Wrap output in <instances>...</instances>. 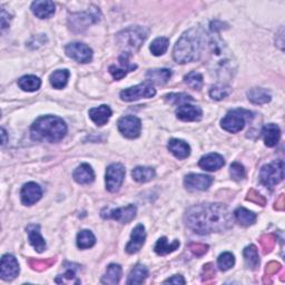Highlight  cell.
<instances>
[{
  "label": "cell",
  "mask_w": 285,
  "mask_h": 285,
  "mask_svg": "<svg viewBox=\"0 0 285 285\" xmlns=\"http://www.w3.org/2000/svg\"><path fill=\"white\" fill-rule=\"evenodd\" d=\"M235 264V257L230 252H225L221 254L217 258V265L221 271H229L234 267Z\"/></svg>",
  "instance_id": "42"
},
{
  "label": "cell",
  "mask_w": 285,
  "mask_h": 285,
  "mask_svg": "<svg viewBox=\"0 0 285 285\" xmlns=\"http://www.w3.org/2000/svg\"><path fill=\"white\" fill-rule=\"evenodd\" d=\"M148 276V270L144 265H136L132 270L131 274L128 276L127 284L128 285H135V284H141L144 283Z\"/></svg>",
  "instance_id": "35"
},
{
  "label": "cell",
  "mask_w": 285,
  "mask_h": 285,
  "mask_svg": "<svg viewBox=\"0 0 285 285\" xmlns=\"http://www.w3.org/2000/svg\"><path fill=\"white\" fill-rule=\"evenodd\" d=\"M112 109L107 105H101L99 107L92 108L89 111V117L97 126H104L107 124L109 118L112 117Z\"/></svg>",
  "instance_id": "24"
},
{
  "label": "cell",
  "mask_w": 285,
  "mask_h": 285,
  "mask_svg": "<svg viewBox=\"0 0 285 285\" xmlns=\"http://www.w3.org/2000/svg\"><path fill=\"white\" fill-rule=\"evenodd\" d=\"M156 95V89L150 82H144L137 86L124 89L120 93V98L124 101H135L140 98H152Z\"/></svg>",
  "instance_id": "8"
},
{
  "label": "cell",
  "mask_w": 285,
  "mask_h": 285,
  "mask_svg": "<svg viewBox=\"0 0 285 285\" xmlns=\"http://www.w3.org/2000/svg\"><path fill=\"white\" fill-rule=\"evenodd\" d=\"M27 234L30 244L34 246V249L38 252V253H42L45 250H46L47 245L45 239L43 238L40 234V226L38 224H30L27 226Z\"/></svg>",
  "instance_id": "21"
},
{
  "label": "cell",
  "mask_w": 285,
  "mask_h": 285,
  "mask_svg": "<svg viewBox=\"0 0 285 285\" xmlns=\"http://www.w3.org/2000/svg\"><path fill=\"white\" fill-rule=\"evenodd\" d=\"M246 199L250 200V202H253L257 205H261V206L267 205V199H265L264 196H262L261 194L256 192L255 190H251L248 193V197H246Z\"/></svg>",
  "instance_id": "47"
},
{
  "label": "cell",
  "mask_w": 285,
  "mask_h": 285,
  "mask_svg": "<svg viewBox=\"0 0 285 285\" xmlns=\"http://www.w3.org/2000/svg\"><path fill=\"white\" fill-rule=\"evenodd\" d=\"M132 176L138 183H147L155 177V170L152 167L138 166L133 170Z\"/></svg>",
  "instance_id": "32"
},
{
  "label": "cell",
  "mask_w": 285,
  "mask_h": 285,
  "mask_svg": "<svg viewBox=\"0 0 285 285\" xmlns=\"http://www.w3.org/2000/svg\"><path fill=\"white\" fill-rule=\"evenodd\" d=\"M73 177L75 179L76 183L86 185L94 182L95 179V173L93 171V168L88 164H82L76 168Z\"/></svg>",
  "instance_id": "23"
},
{
  "label": "cell",
  "mask_w": 285,
  "mask_h": 285,
  "mask_svg": "<svg viewBox=\"0 0 285 285\" xmlns=\"http://www.w3.org/2000/svg\"><path fill=\"white\" fill-rule=\"evenodd\" d=\"M146 239V232L145 228L142 224H138L136 228L133 230L132 235H131V241L126 246V252L129 254H135L140 251L142 245L145 243Z\"/></svg>",
  "instance_id": "18"
},
{
  "label": "cell",
  "mask_w": 285,
  "mask_h": 285,
  "mask_svg": "<svg viewBox=\"0 0 285 285\" xmlns=\"http://www.w3.org/2000/svg\"><path fill=\"white\" fill-rule=\"evenodd\" d=\"M121 277V268L118 264H109L106 270V273L101 277L103 284H118Z\"/></svg>",
  "instance_id": "30"
},
{
  "label": "cell",
  "mask_w": 285,
  "mask_h": 285,
  "mask_svg": "<svg viewBox=\"0 0 285 285\" xmlns=\"http://www.w3.org/2000/svg\"><path fill=\"white\" fill-rule=\"evenodd\" d=\"M125 173V167L119 163L109 165L106 170V189L111 193L117 192L124 182Z\"/></svg>",
  "instance_id": "10"
},
{
  "label": "cell",
  "mask_w": 285,
  "mask_h": 285,
  "mask_svg": "<svg viewBox=\"0 0 285 285\" xmlns=\"http://www.w3.org/2000/svg\"><path fill=\"white\" fill-rule=\"evenodd\" d=\"M19 274V264L15 256L10 254H5L2 258L0 265V276L4 281H12Z\"/></svg>",
  "instance_id": "15"
},
{
  "label": "cell",
  "mask_w": 285,
  "mask_h": 285,
  "mask_svg": "<svg viewBox=\"0 0 285 285\" xmlns=\"http://www.w3.org/2000/svg\"><path fill=\"white\" fill-rule=\"evenodd\" d=\"M172 76V71L170 69H152L148 70L146 74V79L147 82L152 83L153 85H164L168 80H170Z\"/></svg>",
  "instance_id": "27"
},
{
  "label": "cell",
  "mask_w": 285,
  "mask_h": 285,
  "mask_svg": "<svg viewBox=\"0 0 285 285\" xmlns=\"http://www.w3.org/2000/svg\"><path fill=\"white\" fill-rule=\"evenodd\" d=\"M179 248V241L177 239H175L172 243H170L167 241L166 237H160L156 245H155V252H156V254L158 255H167L172 253V252L176 251Z\"/></svg>",
  "instance_id": "33"
},
{
  "label": "cell",
  "mask_w": 285,
  "mask_h": 285,
  "mask_svg": "<svg viewBox=\"0 0 285 285\" xmlns=\"http://www.w3.org/2000/svg\"><path fill=\"white\" fill-rule=\"evenodd\" d=\"M31 11L37 18L47 19L55 14V4L49 0H37L31 4Z\"/></svg>",
  "instance_id": "20"
},
{
  "label": "cell",
  "mask_w": 285,
  "mask_h": 285,
  "mask_svg": "<svg viewBox=\"0 0 285 285\" xmlns=\"http://www.w3.org/2000/svg\"><path fill=\"white\" fill-rule=\"evenodd\" d=\"M148 35V30L140 26H134L129 27L117 35V42L119 46L125 50L126 54L131 51L139 49V47L146 40Z\"/></svg>",
  "instance_id": "5"
},
{
  "label": "cell",
  "mask_w": 285,
  "mask_h": 285,
  "mask_svg": "<svg viewBox=\"0 0 285 285\" xmlns=\"http://www.w3.org/2000/svg\"><path fill=\"white\" fill-rule=\"evenodd\" d=\"M245 265L251 270H256L260 265V257H258V251L255 245L246 246L243 251Z\"/></svg>",
  "instance_id": "28"
},
{
  "label": "cell",
  "mask_w": 285,
  "mask_h": 285,
  "mask_svg": "<svg viewBox=\"0 0 285 285\" xmlns=\"http://www.w3.org/2000/svg\"><path fill=\"white\" fill-rule=\"evenodd\" d=\"M65 51H66V55L70 57L71 59L82 64H87L93 59V50L85 44L71 43L67 45Z\"/></svg>",
  "instance_id": "12"
},
{
  "label": "cell",
  "mask_w": 285,
  "mask_h": 285,
  "mask_svg": "<svg viewBox=\"0 0 285 285\" xmlns=\"http://www.w3.org/2000/svg\"><path fill=\"white\" fill-rule=\"evenodd\" d=\"M95 243H96V238L93 233L88 230H84L79 232L78 235H77V246H78L80 250L93 248Z\"/></svg>",
  "instance_id": "37"
},
{
  "label": "cell",
  "mask_w": 285,
  "mask_h": 285,
  "mask_svg": "<svg viewBox=\"0 0 285 285\" xmlns=\"http://www.w3.org/2000/svg\"><path fill=\"white\" fill-rule=\"evenodd\" d=\"M213 183V177L204 174H190L184 179V185L190 191H206Z\"/></svg>",
  "instance_id": "14"
},
{
  "label": "cell",
  "mask_w": 285,
  "mask_h": 285,
  "mask_svg": "<svg viewBox=\"0 0 285 285\" xmlns=\"http://www.w3.org/2000/svg\"><path fill=\"white\" fill-rule=\"evenodd\" d=\"M70 73L67 69H60L56 70L53 74L50 75L49 80L51 86L56 89H63L64 87H66L68 79H69Z\"/></svg>",
  "instance_id": "34"
},
{
  "label": "cell",
  "mask_w": 285,
  "mask_h": 285,
  "mask_svg": "<svg viewBox=\"0 0 285 285\" xmlns=\"http://www.w3.org/2000/svg\"><path fill=\"white\" fill-rule=\"evenodd\" d=\"M262 136L265 145L268 147H274L281 138V129L275 124H268L262 129Z\"/></svg>",
  "instance_id": "25"
},
{
  "label": "cell",
  "mask_w": 285,
  "mask_h": 285,
  "mask_svg": "<svg viewBox=\"0 0 285 285\" xmlns=\"http://www.w3.org/2000/svg\"><path fill=\"white\" fill-rule=\"evenodd\" d=\"M118 129L126 138H137L141 132V121L135 116H125L118 120Z\"/></svg>",
  "instance_id": "11"
},
{
  "label": "cell",
  "mask_w": 285,
  "mask_h": 285,
  "mask_svg": "<svg viewBox=\"0 0 285 285\" xmlns=\"http://www.w3.org/2000/svg\"><path fill=\"white\" fill-rule=\"evenodd\" d=\"M204 35L199 29H190L180 36L173 50L174 60L178 64H187L199 59L203 50Z\"/></svg>",
  "instance_id": "2"
},
{
  "label": "cell",
  "mask_w": 285,
  "mask_h": 285,
  "mask_svg": "<svg viewBox=\"0 0 285 285\" xmlns=\"http://www.w3.org/2000/svg\"><path fill=\"white\" fill-rule=\"evenodd\" d=\"M234 216L236 218V221L243 226H250L252 224H254L256 221L255 214L253 212L244 209V207H238V209L234 212Z\"/></svg>",
  "instance_id": "36"
},
{
  "label": "cell",
  "mask_w": 285,
  "mask_h": 285,
  "mask_svg": "<svg viewBox=\"0 0 285 285\" xmlns=\"http://www.w3.org/2000/svg\"><path fill=\"white\" fill-rule=\"evenodd\" d=\"M275 209L277 211H283L284 210V195H280V197L276 199Z\"/></svg>",
  "instance_id": "53"
},
{
  "label": "cell",
  "mask_w": 285,
  "mask_h": 285,
  "mask_svg": "<svg viewBox=\"0 0 285 285\" xmlns=\"http://www.w3.org/2000/svg\"><path fill=\"white\" fill-rule=\"evenodd\" d=\"M210 66L211 70L218 78L231 77L234 70V63L232 60V55L228 48L217 36H212L210 39Z\"/></svg>",
  "instance_id": "4"
},
{
  "label": "cell",
  "mask_w": 285,
  "mask_h": 285,
  "mask_svg": "<svg viewBox=\"0 0 285 285\" xmlns=\"http://www.w3.org/2000/svg\"><path fill=\"white\" fill-rule=\"evenodd\" d=\"M231 94V88L223 84H217L210 89V96L214 100H222Z\"/></svg>",
  "instance_id": "39"
},
{
  "label": "cell",
  "mask_w": 285,
  "mask_h": 285,
  "mask_svg": "<svg viewBox=\"0 0 285 285\" xmlns=\"http://www.w3.org/2000/svg\"><path fill=\"white\" fill-rule=\"evenodd\" d=\"M252 117L253 116L249 111H245L242 108L233 109V111L226 114L225 117L221 120V126L226 132L235 134L241 132L245 127L246 120L252 119Z\"/></svg>",
  "instance_id": "6"
},
{
  "label": "cell",
  "mask_w": 285,
  "mask_h": 285,
  "mask_svg": "<svg viewBox=\"0 0 285 285\" xmlns=\"http://www.w3.org/2000/svg\"><path fill=\"white\" fill-rule=\"evenodd\" d=\"M248 98L255 105H263L271 101L272 96L270 92L264 88H252L248 92Z\"/></svg>",
  "instance_id": "29"
},
{
  "label": "cell",
  "mask_w": 285,
  "mask_h": 285,
  "mask_svg": "<svg viewBox=\"0 0 285 285\" xmlns=\"http://www.w3.org/2000/svg\"><path fill=\"white\" fill-rule=\"evenodd\" d=\"M168 150L178 159H185L191 154L190 145L186 141L180 139H171L168 142Z\"/></svg>",
  "instance_id": "26"
},
{
  "label": "cell",
  "mask_w": 285,
  "mask_h": 285,
  "mask_svg": "<svg viewBox=\"0 0 285 285\" xmlns=\"http://www.w3.org/2000/svg\"><path fill=\"white\" fill-rule=\"evenodd\" d=\"M2 136H3V145H5L6 141H7V139H6V131H5V128H2Z\"/></svg>",
  "instance_id": "54"
},
{
  "label": "cell",
  "mask_w": 285,
  "mask_h": 285,
  "mask_svg": "<svg viewBox=\"0 0 285 285\" xmlns=\"http://www.w3.org/2000/svg\"><path fill=\"white\" fill-rule=\"evenodd\" d=\"M186 281L182 275H174L164 281V284H185Z\"/></svg>",
  "instance_id": "51"
},
{
  "label": "cell",
  "mask_w": 285,
  "mask_h": 285,
  "mask_svg": "<svg viewBox=\"0 0 285 285\" xmlns=\"http://www.w3.org/2000/svg\"><path fill=\"white\" fill-rule=\"evenodd\" d=\"M99 11L90 10L85 12H78V14H71L69 17L70 29L75 32H82L87 29L90 25L99 21Z\"/></svg>",
  "instance_id": "9"
},
{
  "label": "cell",
  "mask_w": 285,
  "mask_h": 285,
  "mask_svg": "<svg viewBox=\"0 0 285 285\" xmlns=\"http://www.w3.org/2000/svg\"><path fill=\"white\" fill-rule=\"evenodd\" d=\"M187 228L200 235L223 232L232 226V216L228 207L217 203L194 205L185 214Z\"/></svg>",
  "instance_id": "1"
},
{
  "label": "cell",
  "mask_w": 285,
  "mask_h": 285,
  "mask_svg": "<svg viewBox=\"0 0 285 285\" xmlns=\"http://www.w3.org/2000/svg\"><path fill=\"white\" fill-rule=\"evenodd\" d=\"M21 196L24 205H27V206L34 205L43 196L42 187L34 182H29L23 186Z\"/></svg>",
  "instance_id": "17"
},
{
  "label": "cell",
  "mask_w": 285,
  "mask_h": 285,
  "mask_svg": "<svg viewBox=\"0 0 285 285\" xmlns=\"http://www.w3.org/2000/svg\"><path fill=\"white\" fill-rule=\"evenodd\" d=\"M284 178V161L278 159L272 163L264 165L260 172V180L261 183L272 189L276 184L281 183Z\"/></svg>",
  "instance_id": "7"
},
{
  "label": "cell",
  "mask_w": 285,
  "mask_h": 285,
  "mask_svg": "<svg viewBox=\"0 0 285 285\" xmlns=\"http://www.w3.org/2000/svg\"><path fill=\"white\" fill-rule=\"evenodd\" d=\"M67 134V125L57 116H42L30 128L31 138L34 140H46L49 142L60 141Z\"/></svg>",
  "instance_id": "3"
},
{
  "label": "cell",
  "mask_w": 285,
  "mask_h": 285,
  "mask_svg": "<svg viewBox=\"0 0 285 285\" xmlns=\"http://www.w3.org/2000/svg\"><path fill=\"white\" fill-rule=\"evenodd\" d=\"M18 86L21 87L24 92L32 93L40 88L42 80H40V78H38L37 76L27 75V76L22 77V78L18 80Z\"/></svg>",
  "instance_id": "31"
},
{
  "label": "cell",
  "mask_w": 285,
  "mask_h": 285,
  "mask_svg": "<svg viewBox=\"0 0 285 285\" xmlns=\"http://www.w3.org/2000/svg\"><path fill=\"white\" fill-rule=\"evenodd\" d=\"M177 118L183 121H196L202 119L203 112L198 106L191 105V104H184L180 105L176 111Z\"/></svg>",
  "instance_id": "19"
},
{
  "label": "cell",
  "mask_w": 285,
  "mask_h": 285,
  "mask_svg": "<svg viewBox=\"0 0 285 285\" xmlns=\"http://www.w3.org/2000/svg\"><path fill=\"white\" fill-rule=\"evenodd\" d=\"M189 248L196 256L204 255L207 252V250H209V246L205 244H200V243H191L189 245Z\"/></svg>",
  "instance_id": "49"
},
{
  "label": "cell",
  "mask_w": 285,
  "mask_h": 285,
  "mask_svg": "<svg viewBox=\"0 0 285 285\" xmlns=\"http://www.w3.org/2000/svg\"><path fill=\"white\" fill-rule=\"evenodd\" d=\"M9 22H10L9 14H7V11H6L5 9H2V29L3 30L9 27Z\"/></svg>",
  "instance_id": "52"
},
{
  "label": "cell",
  "mask_w": 285,
  "mask_h": 285,
  "mask_svg": "<svg viewBox=\"0 0 285 285\" xmlns=\"http://www.w3.org/2000/svg\"><path fill=\"white\" fill-rule=\"evenodd\" d=\"M136 212H137L136 206L131 204L126 207H120V209H116V210H104L101 212V217L113 218L115 221L126 224L133 221L135 218Z\"/></svg>",
  "instance_id": "13"
},
{
  "label": "cell",
  "mask_w": 285,
  "mask_h": 285,
  "mask_svg": "<svg viewBox=\"0 0 285 285\" xmlns=\"http://www.w3.org/2000/svg\"><path fill=\"white\" fill-rule=\"evenodd\" d=\"M282 270V265L277 262H270L267 265V269H265V276H272L275 275Z\"/></svg>",
  "instance_id": "50"
},
{
  "label": "cell",
  "mask_w": 285,
  "mask_h": 285,
  "mask_svg": "<svg viewBox=\"0 0 285 285\" xmlns=\"http://www.w3.org/2000/svg\"><path fill=\"white\" fill-rule=\"evenodd\" d=\"M168 46H170V39L168 38L158 37L151 44L150 49L154 56H161L166 53Z\"/></svg>",
  "instance_id": "38"
},
{
  "label": "cell",
  "mask_w": 285,
  "mask_h": 285,
  "mask_svg": "<svg viewBox=\"0 0 285 285\" xmlns=\"http://www.w3.org/2000/svg\"><path fill=\"white\" fill-rule=\"evenodd\" d=\"M69 264V263H68ZM73 267V264H69V268L67 269V271L65 272L63 275H58L56 277V283H76V284H79L80 281L77 280V276H76V270L77 268H71Z\"/></svg>",
  "instance_id": "41"
},
{
  "label": "cell",
  "mask_w": 285,
  "mask_h": 285,
  "mask_svg": "<svg viewBox=\"0 0 285 285\" xmlns=\"http://www.w3.org/2000/svg\"><path fill=\"white\" fill-rule=\"evenodd\" d=\"M166 100L172 104V105H184V104H190L192 103L194 99L193 97H191L190 95L187 94H170L167 95L166 97Z\"/></svg>",
  "instance_id": "43"
},
{
  "label": "cell",
  "mask_w": 285,
  "mask_h": 285,
  "mask_svg": "<svg viewBox=\"0 0 285 285\" xmlns=\"http://www.w3.org/2000/svg\"><path fill=\"white\" fill-rule=\"evenodd\" d=\"M137 68L135 64H132L129 62V54L123 53L119 58H118V65H113V66L109 67V73L112 74L113 78L115 80H119L129 73V71H133Z\"/></svg>",
  "instance_id": "16"
},
{
  "label": "cell",
  "mask_w": 285,
  "mask_h": 285,
  "mask_svg": "<svg viewBox=\"0 0 285 285\" xmlns=\"http://www.w3.org/2000/svg\"><path fill=\"white\" fill-rule=\"evenodd\" d=\"M215 277V269H214V265L212 263L205 264L202 272V281L203 282H209L213 278Z\"/></svg>",
  "instance_id": "48"
},
{
  "label": "cell",
  "mask_w": 285,
  "mask_h": 285,
  "mask_svg": "<svg viewBox=\"0 0 285 285\" xmlns=\"http://www.w3.org/2000/svg\"><path fill=\"white\" fill-rule=\"evenodd\" d=\"M56 262V258H46V260H35V258H30L28 261L30 268L36 271H45Z\"/></svg>",
  "instance_id": "44"
},
{
  "label": "cell",
  "mask_w": 285,
  "mask_h": 285,
  "mask_svg": "<svg viewBox=\"0 0 285 285\" xmlns=\"http://www.w3.org/2000/svg\"><path fill=\"white\" fill-rule=\"evenodd\" d=\"M260 244L262 246L264 254L270 253L276 244V236L274 234H265L260 238Z\"/></svg>",
  "instance_id": "45"
},
{
  "label": "cell",
  "mask_w": 285,
  "mask_h": 285,
  "mask_svg": "<svg viewBox=\"0 0 285 285\" xmlns=\"http://www.w3.org/2000/svg\"><path fill=\"white\" fill-rule=\"evenodd\" d=\"M198 165L200 168H203L204 171L214 172L222 168L225 165V160L224 157L221 156L219 154L212 153L200 158L198 161Z\"/></svg>",
  "instance_id": "22"
},
{
  "label": "cell",
  "mask_w": 285,
  "mask_h": 285,
  "mask_svg": "<svg viewBox=\"0 0 285 285\" xmlns=\"http://www.w3.org/2000/svg\"><path fill=\"white\" fill-rule=\"evenodd\" d=\"M184 80L186 85L192 89L199 90L203 87V76L197 71H191L184 77Z\"/></svg>",
  "instance_id": "40"
},
{
  "label": "cell",
  "mask_w": 285,
  "mask_h": 285,
  "mask_svg": "<svg viewBox=\"0 0 285 285\" xmlns=\"http://www.w3.org/2000/svg\"><path fill=\"white\" fill-rule=\"evenodd\" d=\"M231 177L234 180H241L245 177V170L239 163H233L230 168Z\"/></svg>",
  "instance_id": "46"
}]
</instances>
